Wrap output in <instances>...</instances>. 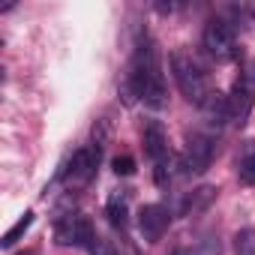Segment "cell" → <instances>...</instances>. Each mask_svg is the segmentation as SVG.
Instances as JSON below:
<instances>
[{"label":"cell","mask_w":255,"mask_h":255,"mask_svg":"<svg viewBox=\"0 0 255 255\" xmlns=\"http://www.w3.org/2000/svg\"><path fill=\"white\" fill-rule=\"evenodd\" d=\"M240 174H243L249 183H255V147L246 150V156H243V162H240Z\"/></svg>","instance_id":"15"},{"label":"cell","mask_w":255,"mask_h":255,"mask_svg":"<svg viewBox=\"0 0 255 255\" xmlns=\"http://www.w3.org/2000/svg\"><path fill=\"white\" fill-rule=\"evenodd\" d=\"M201 114L210 126H216V129H222V126L231 120V108H228V96L219 93V90H210L207 99L201 102Z\"/></svg>","instance_id":"8"},{"label":"cell","mask_w":255,"mask_h":255,"mask_svg":"<svg viewBox=\"0 0 255 255\" xmlns=\"http://www.w3.org/2000/svg\"><path fill=\"white\" fill-rule=\"evenodd\" d=\"M87 252H90V255H117V252L111 249V243H108V240H102V237H93V240H90V246H87Z\"/></svg>","instance_id":"17"},{"label":"cell","mask_w":255,"mask_h":255,"mask_svg":"<svg viewBox=\"0 0 255 255\" xmlns=\"http://www.w3.org/2000/svg\"><path fill=\"white\" fill-rule=\"evenodd\" d=\"M54 237L60 246H90V240L96 237L93 225L87 216H78V213H69V216H60L57 219V228H54Z\"/></svg>","instance_id":"3"},{"label":"cell","mask_w":255,"mask_h":255,"mask_svg":"<svg viewBox=\"0 0 255 255\" xmlns=\"http://www.w3.org/2000/svg\"><path fill=\"white\" fill-rule=\"evenodd\" d=\"M228 108H231V120L234 123H243L249 117V108H252V84H249L246 75L234 78L231 93H228Z\"/></svg>","instance_id":"7"},{"label":"cell","mask_w":255,"mask_h":255,"mask_svg":"<svg viewBox=\"0 0 255 255\" xmlns=\"http://www.w3.org/2000/svg\"><path fill=\"white\" fill-rule=\"evenodd\" d=\"M204 48L213 60H231L237 57V39L228 21L222 18H210L204 27Z\"/></svg>","instance_id":"2"},{"label":"cell","mask_w":255,"mask_h":255,"mask_svg":"<svg viewBox=\"0 0 255 255\" xmlns=\"http://www.w3.org/2000/svg\"><path fill=\"white\" fill-rule=\"evenodd\" d=\"M111 165H114V171L123 174V177H129V174L135 171V159H132V156H114Z\"/></svg>","instance_id":"16"},{"label":"cell","mask_w":255,"mask_h":255,"mask_svg":"<svg viewBox=\"0 0 255 255\" xmlns=\"http://www.w3.org/2000/svg\"><path fill=\"white\" fill-rule=\"evenodd\" d=\"M21 255H30V252H21Z\"/></svg>","instance_id":"19"},{"label":"cell","mask_w":255,"mask_h":255,"mask_svg":"<svg viewBox=\"0 0 255 255\" xmlns=\"http://www.w3.org/2000/svg\"><path fill=\"white\" fill-rule=\"evenodd\" d=\"M144 150L153 159V165L168 162V144H165V132H162L159 123H147V129H144Z\"/></svg>","instance_id":"10"},{"label":"cell","mask_w":255,"mask_h":255,"mask_svg":"<svg viewBox=\"0 0 255 255\" xmlns=\"http://www.w3.org/2000/svg\"><path fill=\"white\" fill-rule=\"evenodd\" d=\"M99 153H102V147H99V144L75 150V153H72V159H69V168H66V174H69V183H75V186L87 183V180L93 177L96 165H99Z\"/></svg>","instance_id":"6"},{"label":"cell","mask_w":255,"mask_h":255,"mask_svg":"<svg viewBox=\"0 0 255 255\" xmlns=\"http://www.w3.org/2000/svg\"><path fill=\"white\" fill-rule=\"evenodd\" d=\"M213 153H216L213 138L195 132V135H189V141H186V150H183V168H186L189 174H204V171L210 168V162H213Z\"/></svg>","instance_id":"4"},{"label":"cell","mask_w":255,"mask_h":255,"mask_svg":"<svg viewBox=\"0 0 255 255\" xmlns=\"http://www.w3.org/2000/svg\"><path fill=\"white\" fill-rule=\"evenodd\" d=\"M30 225H33V210H27V213H24V216H21V219H18V222H15L12 228H9V231L3 234V240H0V246H3V249L15 246V243H18V237H21V234H24V231H27Z\"/></svg>","instance_id":"13"},{"label":"cell","mask_w":255,"mask_h":255,"mask_svg":"<svg viewBox=\"0 0 255 255\" xmlns=\"http://www.w3.org/2000/svg\"><path fill=\"white\" fill-rule=\"evenodd\" d=\"M234 252L237 255H255V231L252 228H243L234 234Z\"/></svg>","instance_id":"14"},{"label":"cell","mask_w":255,"mask_h":255,"mask_svg":"<svg viewBox=\"0 0 255 255\" xmlns=\"http://www.w3.org/2000/svg\"><path fill=\"white\" fill-rule=\"evenodd\" d=\"M168 222H171V216L162 204H144L141 213H138V231L147 243L162 240V234L168 231Z\"/></svg>","instance_id":"5"},{"label":"cell","mask_w":255,"mask_h":255,"mask_svg":"<svg viewBox=\"0 0 255 255\" xmlns=\"http://www.w3.org/2000/svg\"><path fill=\"white\" fill-rule=\"evenodd\" d=\"M246 78H249V84H252V90H255V60H252V66H249V72H246Z\"/></svg>","instance_id":"18"},{"label":"cell","mask_w":255,"mask_h":255,"mask_svg":"<svg viewBox=\"0 0 255 255\" xmlns=\"http://www.w3.org/2000/svg\"><path fill=\"white\" fill-rule=\"evenodd\" d=\"M105 216H108V222H111L114 228H120V231L126 228V222H129L126 216H129V210H126V201H123L120 192L108 198V204H105Z\"/></svg>","instance_id":"12"},{"label":"cell","mask_w":255,"mask_h":255,"mask_svg":"<svg viewBox=\"0 0 255 255\" xmlns=\"http://www.w3.org/2000/svg\"><path fill=\"white\" fill-rule=\"evenodd\" d=\"M171 75H174V81H177V87H180V93L189 99V102H204L207 99V78H204V72H201V66H198V60L192 57V54H186V51H174L171 54Z\"/></svg>","instance_id":"1"},{"label":"cell","mask_w":255,"mask_h":255,"mask_svg":"<svg viewBox=\"0 0 255 255\" xmlns=\"http://www.w3.org/2000/svg\"><path fill=\"white\" fill-rule=\"evenodd\" d=\"M213 198H216V189H213V186H198V189H192V192L183 198L180 213H183V216L201 213V210H207V207H210V201H213Z\"/></svg>","instance_id":"11"},{"label":"cell","mask_w":255,"mask_h":255,"mask_svg":"<svg viewBox=\"0 0 255 255\" xmlns=\"http://www.w3.org/2000/svg\"><path fill=\"white\" fill-rule=\"evenodd\" d=\"M141 99H144V105L153 108V111H159V108L165 105V99H168V90H165V78H162V66H159V60L153 63V69H150V75H147V81H144V93H141Z\"/></svg>","instance_id":"9"}]
</instances>
